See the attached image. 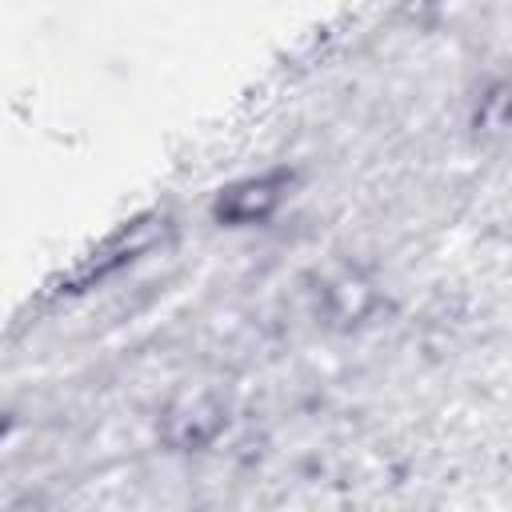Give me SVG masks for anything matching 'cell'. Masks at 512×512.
<instances>
[{"mask_svg":"<svg viewBox=\"0 0 512 512\" xmlns=\"http://www.w3.org/2000/svg\"><path fill=\"white\" fill-rule=\"evenodd\" d=\"M216 428H220V408L208 396H196L184 408H172L168 412V440L172 444L200 448V444H208L216 436Z\"/></svg>","mask_w":512,"mask_h":512,"instance_id":"7a4b0ae2","label":"cell"},{"mask_svg":"<svg viewBox=\"0 0 512 512\" xmlns=\"http://www.w3.org/2000/svg\"><path fill=\"white\" fill-rule=\"evenodd\" d=\"M284 188H288V176L284 172L248 176V180H240V184H232V188L220 192L216 216L224 224H256V220H264L284 200Z\"/></svg>","mask_w":512,"mask_h":512,"instance_id":"6da1fadb","label":"cell"}]
</instances>
